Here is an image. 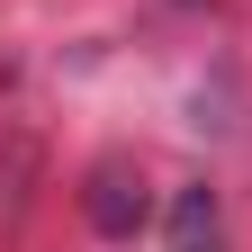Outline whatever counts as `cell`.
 Instances as JSON below:
<instances>
[{
	"instance_id": "cell-2",
	"label": "cell",
	"mask_w": 252,
	"mask_h": 252,
	"mask_svg": "<svg viewBox=\"0 0 252 252\" xmlns=\"http://www.w3.org/2000/svg\"><path fill=\"white\" fill-rule=\"evenodd\" d=\"M171 252H225V207H216V189H180L171 216H162Z\"/></svg>"
},
{
	"instance_id": "cell-1",
	"label": "cell",
	"mask_w": 252,
	"mask_h": 252,
	"mask_svg": "<svg viewBox=\"0 0 252 252\" xmlns=\"http://www.w3.org/2000/svg\"><path fill=\"white\" fill-rule=\"evenodd\" d=\"M81 216H90V234H99V243H135V234H144V216H153L144 171L126 162V153L90 162V180H81Z\"/></svg>"
}]
</instances>
